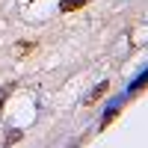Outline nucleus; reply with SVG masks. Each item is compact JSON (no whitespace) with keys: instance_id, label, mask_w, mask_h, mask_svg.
<instances>
[{"instance_id":"nucleus-1","label":"nucleus","mask_w":148,"mask_h":148,"mask_svg":"<svg viewBox=\"0 0 148 148\" xmlns=\"http://www.w3.org/2000/svg\"><path fill=\"white\" fill-rule=\"evenodd\" d=\"M119 113H121V104H119V101H116V104H110V107H107V113H104V119H101V127H107Z\"/></svg>"},{"instance_id":"nucleus-2","label":"nucleus","mask_w":148,"mask_h":148,"mask_svg":"<svg viewBox=\"0 0 148 148\" xmlns=\"http://www.w3.org/2000/svg\"><path fill=\"white\" fill-rule=\"evenodd\" d=\"M86 3H89V0H62V3H59V12H77Z\"/></svg>"},{"instance_id":"nucleus-3","label":"nucleus","mask_w":148,"mask_h":148,"mask_svg":"<svg viewBox=\"0 0 148 148\" xmlns=\"http://www.w3.org/2000/svg\"><path fill=\"white\" fill-rule=\"evenodd\" d=\"M145 86H148V71L142 74V77H136V80H133V86H130V92H139V89H145Z\"/></svg>"},{"instance_id":"nucleus-4","label":"nucleus","mask_w":148,"mask_h":148,"mask_svg":"<svg viewBox=\"0 0 148 148\" xmlns=\"http://www.w3.org/2000/svg\"><path fill=\"white\" fill-rule=\"evenodd\" d=\"M107 89H110V83H101V86H98V89H95V92L89 95V104H92V101H98V98H101V95H104Z\"/></svg>"},{"instance_id":"nucleus-5","label":"nucleus","mask_w":148,"mask_h":148,"mask_svg":"<svg viewBox=\"0 0 148 148\" xmlns=\"http://www.w3.org/2000/svg\"><path fill=\"white\" fill-rule=\"evenodd\" d=\"M18 136H21V130H9V136H6V145H12Z\"/></svg>"}]
</instances>
